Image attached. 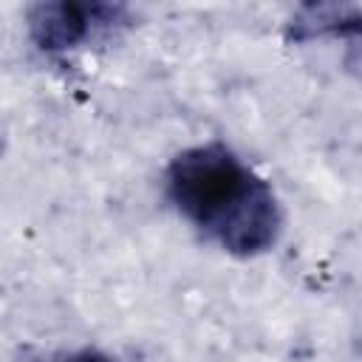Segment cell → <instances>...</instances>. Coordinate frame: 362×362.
<instances>
[{"label":"cell","instance_id":"cell-1","mask_svg":"<svg viewBox=\"0 0 362 362\" xmlns=\"http://www.w3.org/2000/svg\"><path fill=\"white\" fill-rule=\"evenodd\" d=\"M164 184L173 206L229 255L255 257L280 238L283 215L272 187L221 141L181 150Z\"/></svg>","mask_w":362,"mask_h":362},{"label":"cell","instance_id":"cell-2","mask_svg":"<svg viewBox=\"0 0 362 362\" xmlns=\"http://www.w3.org/2000/svg\"><path fill=\"white\" fill-rule=\"evenodd\" d=\"M127 14L130 8L122 3H37L28 8V37L45 54H65L105 31H113L127 20Z\"/></svg>","mask_w":362,"mask_h":362},{"label":"cell","instance_id":"cell-3","mask_svg":"<svg viewBox=\"0 0 362 362\" xmlns=\"http://www.w3.org/2000/svg\"><path fill=\"white\" fill-rule=\"evenodd\" d=\"M286 40L297 45L314 40H342V65L348 74L362 79V8L345 3H305L288 17Z\"/></svg>","mask_w":362,"mask_h":362},{"label":"cell","instance_id":"cell-4","mask_svg":"<svg viewBox=\"0 0 362 362\" xmlns=\"http://www.w3.org/2000/svg\"><path fill=\"white\" fill-rule=\"evenodd\" d=\"M57 362H113V359L107 354L96 351V348H82V351H74V354H68V356H62Z\"/></svg>","mask_w":362,"mask_h":362}]
</instances>
